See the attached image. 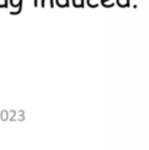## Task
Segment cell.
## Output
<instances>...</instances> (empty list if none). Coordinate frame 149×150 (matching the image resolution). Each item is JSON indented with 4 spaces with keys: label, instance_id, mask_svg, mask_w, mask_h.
<instances>
[{
    "label": "cell",
    "instance_id": "9",
    "mask_svg": "<svg viewBox=\"0 0 149 150\" xmlns=\"http://www.w3.org/2000/svg\"><path fill=\"white\" fill-rule=\"evenodd\" d=\"M38 5H39L38 0H34V7H35V8H38Z\"/></svg>",
    "mask_w": 149,
    "mask_h": 150
},
{
    "label": "cell",
    "instance_id": "8",
    "mask_svg": "<svg viewBox=\"0 0 149 150\" xmlns=\"http://www.w3.org/2000/svg\"><path fill=\"white\" fill-rule=\"evenodd\" d=\"M21 11H22V8H18V9H16V11H9V14H12V16H16V14L21 13Z\"/></svg>",
    "mask_w": 149,
    "mask_h": 150
},
{
    "label": "cell",
    "instance_id": "6",
    "mask_svg": "<svg viewBox=\"0 0 149 150\" xmlns=\"http://www.w3.org/2000/svg\"><path fill=\"white\" fill-rule=\"evenodd\" d=\"M41 7H42V8L46 7V0H41ZM50 7H51V8L55 7V1H54V0H50Z\"/></svg>",
    "mask_w": 149,
    "mask_h": 150
},
{
    "label": "cell",
    "instance_id": "10",
    "mask_svg": "<svg viewBox=\"0 0 149 150\" xmlns=\"http://www.w3.org/2000/svg\"><path fill=\"white\" fill-rule=\"evenodd\" d=\"M105 1H109V0H101V4H104Z\"/></svg>",
    "mask_w": 149,
    "mask_h": 150
},
{
    "label": "cell",
    "instance_id": "1",
    "mask_svg": "<svg viewBox=\"0 0 149 150\" xmlns=\"http://www.w3.org/2000/svg\"><path fill=\"white\" fill-rule=\"evenodd\" d=\"M22 1L24 0H9V7L11 8H22Z\"/></svg>",
    "mask_w": 149,
    "mask_h": 150
},
{
    "label": "cell",
    "instance_id": "5",
    "mask_svg": "<svg viewBox=\"0 0 149 150\" xmlns=\"http://www.w3.org/2000/svg\"><path fill=\"white\" fill-rule=\"evenodd\" d=\"M116 4L119 7H128V0H116Z\"/></svg>",
    "mask_w": 149,
    "mask_h": 150
},
{
    "label": "cell",
    "instance_id": "7",
    "mask_svg": "<svg viewBox=\"0 0 149 150\" xmlns=\"http://www.w3.org/2000/svg\"><path fill=\"white\" fill-rule=\"evenodd\" d=\"M8 5H9V0H3V1H0V8H1V9L8 8Z\"/></svg>",
    "mask_w": 149,
    "mask_h": 150
},
{
    "label": "cell",
    "instance_id": "2",
    "mask_svg": "<svg viewBox=\"0 0 149 150\" xmlns=\"http://www.w3.org/2000/svg\"><path fill=\"white\" fill-rule=\"evenodd\" d=\"M55 5H58L59 8H68L70 0H55Z\"/></svg>",
    "mask_w": 149,
    "mask_h": 150
},
{
    "label": "cell",
    "instance_id": "3",
    "mask_svg": "<svg viewBox=\"0 0 149 150\" xmlns=\"http://www.w3.org/2000/svg\"><path fill=\"white\" fill-rule=\"evenodd\" d=\"M72 5L74 8H84L85 0H72Z\"/></svg>",
    "mask_w": 149,
    "mask_h": 150
},
{
    "label": "cell",
    "instance_id": "4",
    "mask_svg": "<svg viewBox=\"0 0 149 150\" xmlns=\"http://www.w3.org/2000/svg\"><path fill=\"white\" fill-rule=\"evenodd\" d=\"M87 4H88V7H90V8H97L98 7L97 0H87Z\"/></svg>",
    "mask_w": 149,
    "mask_h": 150
}]
</instances>
